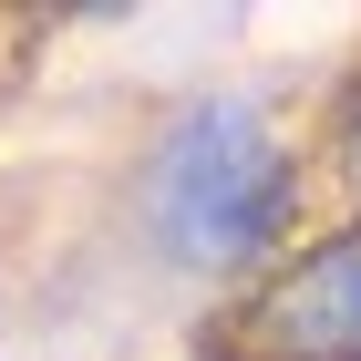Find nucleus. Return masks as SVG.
<instances>
[{"instance_id":"obj_1","label":"nucleus","mask_w":361,"mask_h":361,"mask_svg":"<svg viewBox=\"0 0 361 361\" xmlns=\"http://www.w3.org/2000/svg\"><path fill=\"white\" fill-rule=\"evenodd\" d=\"M114 227L166 289L238 300L258 269L320 227V155L310 124L269 83H196L155 104L124 145Z\"/></svg>"},{"instance_id":"obj_3","label":"nucleus","mask_w":361,"mask_h":361,"mask_svg":"<svg viewBox=\"0 0 361 361\" xmlns=\"http://www.w3.org/2000/svg\"><path fill=\"white\" fill-rule=\"evenodd\" d=\"M310 155H320V196H331L341 217L361 227V73L320 104V135H310Z\"/></svg>"},{"instance_id":"obj_2","label":"nucleus","mask_w":361,"mask_h":361,"mask_svg":"<svg viewBox=\"0 0 361 361\" xmlns=\"http://www.w3.org/2000/svg\"><path fill=\"white\" fill-rule=\"evenodd\" d=\"M227 361H361V227L331 217L227 300Z\"/></svg>"}]
</instances>
